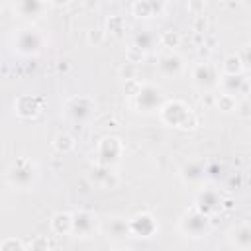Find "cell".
<instances>
[{
	"label": "cell",
	"instance_id": "cell-1",
	"mask_svg": "<svg viewBox=\"0 0 251 251\" xmlns=\"http://www.w3.org/2000/svg\"><path fill=\"white\" fill-rule=\"evenodd\" d=\"M161 120L167 126H175V127H194L196 126V118L190 112V108L180 102V100H171L165 102L163 108L159 110Z\"/></svg>",
	"mask_w": 251,
	"mask_h": 251
},
{
	"label": "cell",
	"instance_id": "cell-2",
	"mask_svg": "<svg viewBox=\"0 0 251 251\" xmlns=\"http://www.w3.org/2000/svg\"><path fill=\"white\" fill-rule=\"evenodd\" d=\"M43 47V33L33 25H24L14 33V51L20 55H35Z\"/></svg>",
	"mask_w": 251,
	"mask_h": 251
},
{
	"label": "cell",
	"instance_id": "cell-3",
	"mask_svg": "<svg viewBox=\"0 0 251 251\" xmlns=\"http://www.w3.org/2000/svg\"><path fill=\"white\" fill-rule=\"evenodd\" d=\"M133 104L139 112L143 114H151L155 110H161L163 108V94H161V88L151 84V82H145L137 88V92L133 94Z\"/></svg>",
	"mask_w": 251,
	"mask_h": 251
},
{
	"label": "cell",
	"instance_id": "cell-4",
	"mask_svg": "<svg viewBox=\"0 0 251 251\" xmlns=\"http://www.w3.org/2000/svg\"><path fill=\"white\" fill-rule=\"evenodd\" d=\"M178 229L188 237H204L210 229V216L198 212L196 208L184 212L178 220Z\"/></svg>",
	"mask_w": 251,
	"mask_h": 251
},
{
	"label": "cell",
	"instance_id": "cell-5",
	"mask_svg": "<svg viewBox=\"0 0 251 251\" xmlns=\"http://www.w3.org/2000/svg\"><path fill=\"white\" fill-rule=\"evenodd\" d=\"M35 176H37V169L29 159H18L8 171V180L18 188H27L29 184H33Z\"/></svg>",
	"mask_w": 251,
	"mask_h": 251
},
{
	"label": "cell",
	"instance_id": "cell-6",
	"mask_svg": "<svg viewBox=\"0 0 251 251\" xmlns=\"http://www.w3.org/2000/svg\"><path fill=\"white\" fill-rule=\"evenodd\" d=\"M122 151H124V145H122L120 137L108 135V137H104V139L98 143V147H96V161H98V165L112 167V165L120 159Z\"/></svg>",
	"mask_w": 251,
	"mask_h": 251
},
{
	"label": "cell",
	"instance_id": "cell-7",
	"mask_svg": "<svg viewBox=\"0 0 251 251\" xmlns=\"http://www.w3.org/2000/svg\"><path fill=\"white\" fill-rule=\"evenodd\" d=\"M222 194L214 188H200L194 196V208L206 216H212L216 212H220L222 208Z\"/></svg>",
	"mask_w": 251,
	"mask_h": 251
},
{
	"label": "cell",
	"instance_id": "cell-8",
	"mask_svg": "<svg viewBox=\"0 0 251 251\" xmlns=\"http://www.w3.org/2000/svg\"><path fill=\"white\" fill-rule=\"evenodd\" d=\"M157 229H159L157 220L147 212H141L129 218V233L133 237H151Z\"/></svg>",
	"mask_w": 251,
	"mask_h": 251
},
{
	"label": "cell",
	"instance_id": "cell-9",
	"mask_svg": "<svg viewBox=\"0 0 251 251\" xmlns=\"http://www.w3.org/2000/svg\"><path fill=\"white\" fill-rule=\"evenodd\" d=\"M96 216L88 210H78L73 214V235L90 237L96 231Z\"/></svg>",
	"mask_w": 251,
	"mask_h": 251
},
{
	"label": "cell",
	"instance_id": "cell-10",
	"mask_svg": "<svg viewBox=\"0 0 251 251\" xmlns=\"http://www.w3.org/2000/svg\"><path fill=\"white\" fill-rule=\"evenodd\" d=\"M65 112L71 120L75 122H82L86 120L90 114H92V102L90 98H84V96H75L71 98L67 104H65Z\"/></svg>",
	"mask_w": 251,
	"mask_h": 251
},
{
	"label": "cell",
	"instance_id": "cell-11",
	"mask_svg": "<svg viewBox=\"0 0 251 251\" xmlns=\"http://www.w3.org/2000/svg\"><path fill=\"white\" fill-rule=\"evenodd\" d=\"M229 243L239 251H251V224L241 222L229 229Z\"/></svg>",
	"mask_w": 251,
	"mask_h": 251
},
{
	"label": "cell",
	"instance_id": "cell-12",
	"mask_svg": "<svg viewBox=\"0 0 251 251\" xmlns=\"http://www.w3.org/2000/svg\"><path fill=\"white\" fill-rule=\"evenodd\" d=\"M102 231H104V235L108 239L120 241V239L127 237V235H131L129 233V220H124V218H118V216L110 218V220H106L102 224Z\"/></svg>",
	"mask_w": 251,
	"mask_h": 251
},
{
	"label": "cell",
	"instance_id": "cell-13",
	"mask_svg": "<svg viewBox=\"0 0 251 251\" xmlns=\"http://www.w3.org/2000/svg\"><path fill=\"white\" fill-rule=\"evenodd\" d=\"M192 80L200 88H208L216 84V69L210 63H198L192 67Z\"/></svg>",
	"mask_w": 251,
	"mask_h": 251
},
{
	"label": "cell",
	"instance_id": "cell-14",
	"mask_svg": "<svg viewBox=\"0 0 251 251\" xmlns=\"http://www.w3.org/2000/svg\"><path fill=\"white\" fill-rule=\"evenodd\" d=\"M90 178L94 184H98L102 188H116L118 186V175L110 167H104V165H96L92 169Z\"/></svg>",
	"mask_w": 251,
	"mask_h": 251
},
{
	"label": "cell",
	"instance_id": "cell-15",
	"mask_svg": "<svg viewBox=\"0 0 251 251\" xmlns=\"http://www.w3.org/2000/svg\"><path fill=\"white\" fill-rule=\"evenodd\" d=\"M157 67L165 76H176L182 71V59L176 53H167V55L159 57V65Z\"/></svg>",
	"mask_w": 251,
	"mask_h": 251
},
{
	"label": "cell",
	"instance_id": "cell-16",
	"mask_svg": "<svg viewBox=\"0 0 251 251\" xmlns=\"http://www.w3.org/2000/svg\"><path fill=\"white\" fill-rule=\"evenodd\" d=\"M51 229L57 235H69V233H73V214H69V212H57L51 218Z\"/></svg>",
	"mask_w": 251,
	"mask_h": 251
},
{
	"label": "cell",
	"instance_id": "cell-17",
	"mask_svg": "<svg viewBox=\"0 0 251 251\" xmlns=\"http://www.w3.org/2000/svg\"><path fill=\"white\" fill-rule=\"evenodd\" d=\"M222 88H224V94H229V96L243 94V92L247 90V80H245L241 75H235V76H222Z\"/></svg>",
	"mask_w": 251,
	"mask_h": 251
},
{
	"label": "cell",
	"instance_id": "cell-18",
	"mask_svg": "<svg viewBox=\"0 0 251 251\" xmlns=\"http://www.w3.org/2000/svg\"><path fill=\"white\" fill-rule=\"evenodd\" d=\"M14 108L24 118H31V116H35L41 110L39 108V100L37 98H31V96H20L18 102L14 104Z\"/></svg>",
	"mask_w": 251,
	"mask_h": 251
},
{
	"label": "cell",
	"instance_id": "cell-19",
	"mask_svg": "<svg viewBox=\"0 0 251 251\" xmlns=\"http://www.w3.org/2000/svg\"><path fill=\"white\" fill-rule=\"evenodd\" d=\"M159 10H163V4L157 2H135L131 4V12L137 18H153L159 14Z\"/></svg>",
	"mask_w": 251,
	"mask_h": 251
},
{
	"label": "cell",
	"instance_id": "cell-20",
	"mask_svg": "<svg viewBox=\"0 0 251 251\" xmlns=\"http://www.w3.org/2000/svg\"><path fill=\"white\" fill-rule=\"evenodd\" d=\"M241 69H243V59L241 55H227L222 63V71H224V76H235V75H241Z\"/></svg>",
	"mask_w": 251,
	"mask_h": 251
},
{
	"label": "cell",
	"instance_id": "cell-21",
	"mask_svg": "<svg viewBox=\"0 0 251 251\" xmlns=\"http://www.w3.org/2000/svg\"><path fill=\"white\" fill-rule=\"evenodd\" d=\"M180 175L186 182H198V180L204 178V167L200 163H188V165L182 167Z\"/></svg>",
	"mask_w": 251,
	"mask_h": 251
},
{
	"label": "cell",
	"instance_id": "cell-22",
	"mask_svg": "<svg viewBox=\"0 0 251 251\" xmlns=\"http://www.w3.org/2000/svg\"><path fill=\"white\" fill-rule=\"evenodd\" d=\"M22 16H39L45 8L43 2H35V0H24V2H18L14 6Z\"/></svg>",
	"mask_w": 251,
	"mask_h": 251
},
{
	"label": "cell",
	"instance_id": "cell-23",
	"mask_svg": "<svg viewBox=\"0 0 251 251\" xmlns=\"http://www.w3.org/2000/svg\"><path fill=\"white\" fill-rule=\"evenodd\" d=\"M153 43H155V35L149 33V31H139V33H135V37H133V47H137V49L143 51V53H145L147 49H151Z\"/></svg>",
	"mask_w": 251,
	"mask_h": 251
},
{
	"label": "cell",
	"instance_id": "cell-24",
	"mask_svg": "<svg viewBox=\"0 0 251 251\" xmlns=\"http://www.w3.org/2000/svg\"><path fill=\"white\" fill-rule=\"evenodd\" d=\"M53 145H55V149H57L59 153H69V151L75 147V139H73V135H71V133L63 131V133H59V135L55 137Z\"/></svg>",
	"mask_w": 251,
	"mask_h": 251
},
{
	"label": "cell",
	"instance_id": "cell-25",
	"mask_svg": "<svg viewBox=\"0 0 251 251\" xmlns=\"http://www.w3.org/2000/svg\"><path fill=\"white\" fill-rule=\"evenodd\" d=\"M216 104L222 112H235L237 108V102H235V96H229V94H220L216 98Z\"/></svg>",
	"mask_w": 251,
	"mask_h": 251
},
{
	"label": "cell",
	"instance_id": "cell-26",
	"mask_svg": "<svg viewBox=\"0 0 251 251\" xmlns=\"http://www.w3.org/2000/svg\"><path fill=\"white\" fill-rule=\"evenodd\" d=\"M159 41H161L165 47H176V45H178V41H180V37H178V33H176V31L167 29V31H163V33L159 35Z\"/></svg>",
	"mask_w": 251,
	"mask_h": 251
},
{
	"label": "cell",
	"instance_id": "cell-27",
	"mask_svg": "<svg viewBox=\"0 0 251 251\" xmlns=\"http://www.w3.org/2000/svg\"><path fill=\"white\" fill-rule=\"evenodd\" d=\"M0 251H25V245L16 237H8V239L2 241Z\"/></svg>",
	"mask_w": 251,
	"mask_h": 251
},
{
	"label": "cell",
	"instance_id": "cell-28",
	"mask_svg": "<svg viewBox=\"0 0 251 251\" xmlns=\"http://www.w3.org/2000/svg\"><path fill=\"white\" fill-rule=\"evenodd\" d=\"M25 251H49V247H47V241H45L43 237H35V239H31V243L25 247Z\"/></svg>",
	"mask_w": 251,
	"mask_h": 251
},
{
	"label": "cell",
	"instance_id": "cell-29",
	"mask_svg": "<svg viewBox=\"0 0 251 251\" xmlns=\"http://www.w3.org/2000/svg\"><path fill=\"white\" fill-rule=\"evenodd\" d=\"M102 39H104V31H102L100 27H96V29H92V31L88 33V41H90V43H94V45L102 43Z\"/></svg>",
	"mask_w": 251,
	"mask_h": 251
},
{
	"label": "cell",
	"instance_id": "cell-30",
	"mask_svg": "<svg viewBox=\"0 0 251 251\" xmlns=\"http://www.w3.org/2000/svg\"><path fill=\"white\" fill-rule=\"evenodd\" d=\"M235 112H237L239 116H249V114H251V104H249L247 100H243V102H237V108H235Z\"/></svg>",
	"mask_w": 251,
	"mask_h": 251
},
{
	"label": "cell",
	"instance_id": "cell-31",
	"mask_svg": "<svg viewBox=\"0 0 251 251\" xmlns=\"http://www.w3.org/2000/svg\"><path fill=\"white\" fill-rule=\"evenodd\" d=\"M245 55H247V59H243V63H249L251 61V45L245 49Z\"/></svg>",
	"mask_w": 251,
	"mask_h": 251
},
{
	"label": "cell",
	"instance_id": "cell-32",
	"mask_svg": "<svg viewBox=\"0 0 251 251\" xmlns=\"http://www.w3.org/2000/svg\"><path fill=\"white\" fill-rule=\"evenodd\" d=\"M114 251H129V249H114Z\"/></svg>",
	"mask_w": 251,
	"mask_h": 251
}]
</instances>
